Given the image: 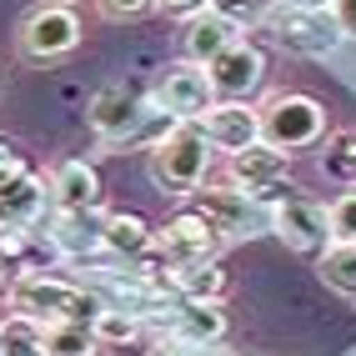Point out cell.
<instances>
[{
    "label": "cell",
    "instance_id": "7",
    "mask_svg": "<svg viewBox=\"0 0 356 356\" xmlns=\"http://www.w3.org/2000/svg\"><path fill=\"white\" fill-rule=\"evenodd\" d=\"M211 106H216V90H211L206 70L201 65H186V60L171 65L156 81V90H151V111H161L165 121H176V126H196Z\"/></svg>",
    "mask_w": 356,
    "mask_h": 356
},
{
    "label": "cell",
    "instance_id": "30",
    "mask_svg": "<svg viewBox=\"0 0 356 356\" xmlns=\"http://www.w3.org/2000/svg\"><path fill=\"white\" fill-rule=\"evenodd\" d=\"M146 356H201V351H196V346H186V341H176V337H156Z\"/></svg>",
    "mask_w": 356,
    "mask_h": 356
},
{
    "label": "cell",
    "instance_id": "23",
    "mask_svg": "<svg viewBox=\"0 0 356 356\" xmlns=\"http://www.w3.org/2000/svg\"><path fill=\"white\" fill-rule=\"evenodd\" d=\"M90 337H96V346H131L140 341V316L121 312V306H101V316L90 321Z\"/></svg>",
    "mask_w": 356,
    "mask_h": 356
},
{
    "label": "cell",
    "instance_id": "25",
    "mask_svg": "<svg viewBox=\"0 0 356 356\" xmlns=\"http://www.w3.org/2000/svg\"><path fill=\"white\" fill-rule=\"evenodd\" d=\"M326 231H331V246H356V186L326 206Z\"/></svg>",
    "mask_w": 356,
    "mask_h": 356
},
{
    "label": "cell",
    "instance_id": "2",
    "mask_svg": "<svg viewBox=\"0 0 356 356\" xmlns=\"http://www.w3.org/2000/svg\"><path fill=\"white\" fill-rule=\"evenodd\" d=\"M211 151L206 146V136L196 126H171L161 140H151V161H146V171L156 181V191L165 196H191L206 186L211 176Z\"/></svg>",
    "mask_w": 356,
    "mask_h": 356
},
{
    "label": "cell",
    "instance_id": "1",
    "mask_svg": "<svg viewBox=\"0 0 356 356\" xmlns=\"http://www.w3.org/2000/svg\"><path fill=\"white\" fill-rule=\"evenodd\" d=\"M6 296H10V312L31 316V321H40V326H56V321H65V326H90V321L101 316V306H106L101 291L76 286V281H60V276H45V271H20V276H10Z\"/></svg>",
    "mask_w": 356,
    "mask_h": 356
},
{
    "label": "cell",
    "instance_id": "33",
    "mask_svg": "<svg viewBox=\"0 0 356 356\" xmlns=\"http://www.w3.org/2000/svg\"><path fill=\"white\" fill-rule=\"evenodd\" d=\"M0 86H6V65H0Z\"/></svg>",
    "mask_w": 356,
    "mask_h": 356
},
{
    "label": "cell",
    "instance_id": "34",
    "mask_svg": "<svg viewBox=\"0 0 356 356\" xmlns=\"http://www.w3.org/2000/svg\"><path fill=\"white\" fill-rule=\"evenodd\" d=\"M56 6H70V0H56Z\"/></svg>",
    "mask_w": 356,
    "mask_h": 356
},
{
    "label": "cell",
    "instance_id": "14",
    "mask_svg": "<svg viewBox=\"0 0 356 356\" xmlns=\"http://www.w3.org/2000/svg\"><path fill=\"white\" fill-rule=\"evenodd\" d=\"M165 337H176L196 351H216L231 337V316L221 301H176V316L165 326Z\"/></svg>",
    "mask_w": 356,
    "mask_h": 356
},
{
    "label": "cell",
    "instance_id": "26",
    "mask_svg": "<svg viewBox=\"0 0 356 356\" xmlns=\"http://www.w3.org/2000/svg\"><path fill=\"white\" fill-rule=\"evenodd\" d=\"M206 6L211 10H216V15H226L231 20V26H266V20H271V10L281 6V0H206Z\"/></svg>",
    "mask_w": 356,
    "mask_h": 356
},
{
    "label": "cell",
    "instance_id": "9",
    "mask_svg": "<svg viewBox=\"0 0 356 356\" xmlns=\"http://www.w3.org/2000/svg\"><path fill=\"white\" fill-rule=\"evenodd\" d=\"M261 76H266V56H261V45H251L246 35L236 45H226V51L206 65V81L216 90V101H246L261 86Z\"/></svg>",
    "mask_w": 356,
    "mask_h": 356
},
{
    "label": "cell",
    "instance_id": "10",
    "mask_svg": "<svg viewBox=\"0 0 356 356\" xmlns=\"http://www.w3.org/2000/svg\"><path fill=\"white\" fill-rule=\"evenodd\" d=\"M196 131L206 136L211 151L236 156V151H246V146H256V140H261V111H256L251 101H216V106L196 121Z\"/></svg>",
    "mask_w": 356,
    "mask_h": 356
},
{
    "label": "cell",
    "instance_id": "11",
    "mask_svg": "<svg viewBox=\"0 0 356 356\" xmlns=\"http://www.w3.org/2000/svg\"><path fill=\"white\" fill-rule=\"evenodd\" d=\"M156 251H161L165 266H181V261H211L221 251V236L211 231L196 211H176V216L156 231Z\"/></svg>",
    "mask_w": 356,
    "mask_h": 356
},
{
    "label": "cell",
    "instance_id": "28",
    "mask_svg": "<svg viewBox=\"0 0 356 356\" xmlns=\"http://www.w3.org/2000/svg\"><path fill=\"white\" fill-rule=\"evenodd\" d=\"M151 10H161V15H196V10H206V0H151Z\"/></svg>",
    "mask_w": 356,
    "mask_h": 356
},
{
    "label": "cell",
    "instance_id": "19",
    "mask_svg": "<svg viewBox=\"0 0 356 356\" xmlns=\"http://www.w3.org/2000/svg\"><path fill=\"white\" fill-rule=\"evenodd\" d=\"M165 291L181 301H221L226 296V266L216 256L211 261H181V266H165Z\"/></svg>",
    "mask_w": 356,
    "mask_h": 356
},
{
    "label": "cell",
    "instance_id": "16",
    "mask_svg": "<svg viewBox=\"0 0 356 356\" xmlns=\"http://www.w3.org/2000/svg\"><path fill=\"white\" fill-rule=\"evenodd\" d=\"M241 40V26H231L226 15H216V10H196V15H186L181 20V56H186V65H211L226 45H236Z\"/></svg>",
    "mask_w": 356,
    "mask_h": 356
},
{
    "label": "cell",
    "instance_id": "21",
    "mask_svg": "<svg viewBox=\"0 0 356 356\" xmlns=\"http://www.w3.org/2000/svg\"><path fill=\"white\" fill-rule=\"evenodd\" d=\"M316 276H321L326 291L356 301V246H326L316 256Z\"/></svg>",
    "mask_w": 356,
    "mask_h": 356
},
{
    "label": "cell",
    "instance_id": "22",
    "mask_svg": "<svg viewBox=\"0 0 356 356\" xmlns=\"http://www.w3.org/2000/svg\"><path fill=\"white\" fill-rule=\"evenodd\" d=\"M0 356H45V326L10 312L0 321Z\"/></svg>",
    "mask_w": 356,
    "mask_h": 356
},
{
    "label": "cell",
    "instance_id": "8",
    "mask_svg": "<svg viewBox=\"0 0 356 356\" xmlns=\"http://www.w3.org/2000/svg\"><path fill=\"white\" fill-rule=\"evenodd\" d=\"M271 231L281 236V246L296 251V256H321L331 246V231H326V206L306 201V196H286L271 211Z\"/></svg>",
    "mask_w": 356,
    "mask_h": 356
},
{
    "label": "cell",
    "instance_id": "12",
    "mask_svg": "<svg viewBox=\"0 0 356 356\" xmlns=\"http://www.w3.org/2000/svg\"><path fill=\"white\" fill-rule=\"evenodd\" d=\"M286 171H291V156L276 151V146H266V140H256V146H246V151L231 156V186H236V191H246L251 201L281 191Z\"/></svg>",
    "mask_w": 356,
    "mask_h": 356
},
{
    "label": "cell",
    "instance_id": "27",
    "mask_svg": "<svg viewBox=\"0 0 356 356\" xmlns=\"http://www.w3.org/2000/svg\"><path fill=\"white\" fill-rule=\"evenodd\" d=\"M96 10L106 20H140V15L151 10V0H96Z\"/></svg>",
    "mask_w": 356,
    "mask_h": 356
},
{
    "label": "cell",
    "instance_id": "20",
    "mask_svg": "<svg viewBox=\"0 0 356 356\" xmlns=\"http://www.w3.org/2000/svg\"><path fill=\"white\" fill-rule=\"evenodd\" d=\"M151 246H156V231H151V221H146V216H136V211H106L101 251L136 261V256H146Z\"/></svg>",
    "mask_w": 356,
    "mask_h": 356
},
{
    "label": "cell",
    "instance_id": "29",
    "mask_svg": "<svg viewBox=\"0 0 356 356\" xmlns=\"http://www.w3.org/2000/svg\"><path fill=\"white\" fill-rule=\"evenodd\" d=\"M331 20L341 26V35H356V0H331Z\"/></svg>",
    "mask_w": 356,
    "mask_h": 356
},
{
    "label": "cell",
    "instance_id": "4",
    "mask_svg": "<svg viewBox=\"0 0 356 356\" xmlns=\"http://www.w3.org/2000/svg\"><path fill=\"white\" fill-rule=\"evenodd\" d=\"M76 45H81V15L70 6H56V0H40V6L20 20V31H15V51L31 65L65 60Z\"/></svg>",
    "mask_w": 356,
    "mask_h": 356
},
{
    "label": "cell",
    "instance_id": "24",
    "mask_svg": "<svg viewBox=\"0 0 356 356\" xmlns=\"http://www.w3.org/2000/svg\"><path fill=\"white\" fill-rule=\"evenodd\" d=\"M45 356H101L96 337H90V326H45Z\"/></svg>",
    "mask_w": 356,
    "mask_h": 356
},
{
    "label": "cell",
    "instance_id": "32",
    "mask_svg": "<svg viewBox=\"0 0 356 356\" xmlns=\"http://www.w3.org/2000/svg\"><path fill=\"white\" fill-rule=\"evenodd\" d=\"M281 6H296V10H331V0H281Z\"/></svg>",
    "mask_w": 356,
    "mask_h": 356
},
{
    "label": "cell",
    "instance_id": "31",
    "mask_svg": "<svg viewBox=\"0 0 356 356\" xmlns=\"http://www.w3.org/2000/svg\"><path fill=\"white\" fill-rule=\"evenodd\" d=\"M15 161H20V156H15V140H10V136H0V171H10Z\"/></svg>",
    "mask_w": 356,
    "mask_h": 356
},
{
    "label": "cell",
    "instance_id": "3",
    "mask_svg": "<svg viewBox=\"0 0 356 356\" xmlns=\"http://www.w3.org/2000/svg\"><path fill=\"white\" fill-rule=\"evenodd\" d=\"M261 111V140L276 151H306V146H316V140L326 136V111L316 96H301V90H281V96H271L266 106H256Z\"/></svg>",
    "mask_w": 356,
    "mask_h": 356
},
{
    "label": "cell",
    "instance_id": "18",
    "mask_svg": "<svg viewBox=\"0 0 356 356\" xmlns=\"http://www.w3.org/2000/svg\"><path fill=\"white\" fill-rule=\"evenodd\" d=\"M45 196H51L56 211H96V206H106L101 176H96V165H86V161H60L51 171V191Z\"/></svg>",
    "mask_w": 356,
    "mask_h": 356
},
{
    "label": "cell",
    "instance_id": "13",
    "mask_svg": "<svg viewBox=\"0 0 356 356\" xmlns=\"http://www.w3.org/2000/svg\"><path fill=\"white\" fill-rule=\"evenodd\" d=\"M196 196V216L221 236V246L236 241V236H251V196L246 191H236V186H201Z\"/></svg>",
    "mask_w": 356,
    "mask_h": 356
},
{
    "label": "cell",
    "instance_id": "6",
    "mask_svg": "<svg viewBox=\"0 0 356 356\" xmlns=\"http://www.w3.org/2000/svg\"><path fill=\"white\" fill-rule=\"evenodd\" d=\"M86 121L101 136V146H126V140H136L140 126L151 121V101H140L126 81H111V86H101L96 96H90Z\"/></svg>",
    "mask_w": 356,
    "mask_h": 356
},
{
    "label": "cell",
    "instance_id": "17",
    "mask_svg": "<svg viewBox=\"0 0 356 356\" xmlns=\"http://www.w3.org/2000/svg\"><path fill=\"white\" fill-rule=\"evenodd\" d=\"M45 181L31 171V165H20V171L0 186V231H31L45 211Z\"/></svg>",
    "mask_w": 356,
    "mask_h": 356
},
{
    "label": "cell",
    "instance_id": "5",
    "mask_svg": "<svg viewBox=\"0 0 356 356\" xmlns=\"http://www.w3.org/2000/svg\"><path fill=\"white\" fill-rule=\"evenodd\" d=\"M266 26H271V40H276L286 56H312V60H326V56L346 40V35H341V26L331 20V10H296V6H276Z\"/></svg>",
    "mask_w": 356,
    "mask_h": 356
},
{
    "label": "cell",
    "instance_id": "15",
    "mask_svg": "<svg viewBox=\"0 0 356 356\" xmlns=\"http://www.w3.org/2000/svg\"><path fill=\"white\" fill-rule=\"evenodd\" d=\"M101 231H106V206H96V211H56L45 241H51V251L65 256V261H86V256L101 251Z\"/></svg>",
    "mask_w": 356,
    "mask_h": 356
}]
</instances>
